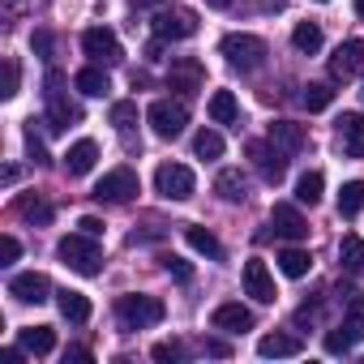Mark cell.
I'll use <instances>...</instances> for the list:
<instances>
[{
    "mask_svg": "<svg viewBox=\"0 0 364 364\" xmlns=\"http://www.w3.org/2000/svg\"><path fill=\"white\" fill-rule=\"evenodd\" d=\"M185 240H189L193 253H202V257H210V262H223V245L215 240V232H206V228H185Z\"/></svg>",
    "mask_w": 364,
    "mask_h": 364,
    "instance_id": "obj_27",
    "label": "cell"
},
{
    "mask_svg": "<svg viewBox=\"0 0 364 364\" xmlns=\"http://www.w3.org/2000/svg\"><path fill=\"white\" fill-rule=\"evenodd\" d=\"M167 86H171V90H180V95H198V90L206 86V65H202V60H193V56L171 60Z\"/></svg>",
    "mask_w": 364,
    "mask_h": 364,
    "instance_id": "obj_11",
    "label": "cell"
},
{
    "mask_svg": "<svg viewBox=\"0 0 364 364\" xmlns=\"http://www.w3.org/2000/svg\"><path fill=\"white\" fill-rule=\"evenodd\" d=\"M360 210H364V180H347V185L338 189V215L355 219Z\"/></svg>",
    "mask_w": 364,
    "mask_h": 364,
    "instance_id": "obj_28",
    "label": "cell"
},
{
    "mask_svg": "<svg viewBox=\"0 0 364 364\" xmlns=\"http://www.w3.org/2000/svg\"><path fill=\"white\" fill-rule=\"evenodd\" d=\"M18 253H22V245H18L14 236H0V266H14Z\"/></svg>",
    "mask_w": 364,
    "mask_h": 364,
    "instance_id": "obj_41",
    "label": "cell"
},
{
    "mask_svg": "<svg viewBox=\"0 0 364 364\" xmlns=\"http://www.w3.org/2000/svg\"><path fill=\"white\" fill-rule=\"evenodd\" d=\"M300 103H304L309 112H326V107L334 103V86H326V82H309L304 95H300Z\"/></svg>",
    "mask_w": 364,
    "mask_h": 364,
    "instance_id": "obj_34",
    "label": "cell"
},
{
    "mask_svg": "<svg viewBox=\"0 0 364 364\" xmlns=\"http://www.w3.org/2000/svg\"><path fill=\"white\" fill-rule=\"evenodd\" d=\"M202 351H206V355H232V347H228L223 338H202Z\"/></svg>",
    "mask_w": 364,
    "mask_h": 364,
    "instance_id": "obj_44",
    "label": "cell"
},
{
    "mask_svg": "<svg viewBox=\"0 0 364 364\" xmlns=\"http://www.w3.org/2000/svg\"><path fill=\"white\" fill-rule=\"evenodd\" d=\"M18 86H22V69H18V60H5V90H0V95L14 99V95H18Z\"/></svg>",
    "mask_w": 364,
    "mask_h": 364,
    "instance_id": "obj_40",
    "label": "cell"
},
{
    "mask_svg": "<svg viewBox=\"0 0 364 364\" xmlns=\"http://www.w3.org/2000/svg\"><path fill=\"white\" fill-rule=\"evenodd\" d=\"M95 198H99V202H133V198H137V171H133V167L107 171L99 185H95Z\"/></svg>",
    "mask_w": 364,
    "mask_h": 364,
    "instance_id": "obj_10",
    "label": "cell"
},
{
    "mask_svg": "<svg viewBox=\"0 0 364 364\" xmlns=\"http://www.w3.org/2000/svg\"><path fill=\"white\" fill-rule=\"evenodd\" d=\"M206 112H210L215 124H240V103H236L232 90H215L210 103H206Z\"/></svg>",
    "mask_w": 364,
    "mask_h": 364,
    "instance_id": "obj_23",
    "label": "cell"
},
{
    "mask_svg": "<svg viewBox=\"0 0 364 364\" xmlns=\"http://www.w3.org/2000/svg\"><path fill=\"white\" fill-rule=\"evenodd\" d=\"M56 304H60V313H65V321H73V326H82V321H90V300L82 296V291H56Z\"/></svg>",
    "mask_w": 364,
    "mask_h": 364,
    "instance_id": "obj_25",
    "label": "cell"
},
{
    "mask_svg": "<svg viewBox=\"0 0 364 364\" xmlns=\"http://www.w3.org/2000/svg\"><path fill=\"white\" fill-rule=\"evenodd\" d=\"M159 364H176V360H185V343H176V338H167V343H154V351H150Z\"/></svg>",
    "mask_w": 364,
    "mask_h": 364,
    "instance_id": "obj_38",
    "label": "cell"
},
{
    "mask_svg": "<svg viewBox=\"0 0 364 364\" xmlns=\"http://www.w3.org/2000/svg\"><path fill=\"white\" fill-rule=\"evenodd\" d=\"M219 56H223L232 69H240V73H253V69H262V65H266L270 48H266V39H257V35L232 31V35H223V43H219Z\"/></svg>",
    "mask_w": 364,
    "mask_h": 364,
    "instance_id": "obj_2",
    "label": "cell"
},
{
    "mask_svg": "<svg viewBox=\"0 0 364 364\" xmlns=\"http://www.w3.org/2000/svg\"><path fill=\"white\" fill-rule=\"evenodd\" d=\"M43 99H48V129L52 133H65L69 124H77L82 120V107L69 99V90H65V73H48L43 77Z\"/></svg>",
    "mask_w": 364,
    "mask_h": 364,
    "instance_id": "obj_3",
    "label": "cell"
},
{
    "mask_svg": "<svg viewBox=\"0 0 364 364\" xmlns=\"http://www.w3.org/2000/svg\"><path fill=\"white\" fill-rule=\"evenodd\" d=\"M245 154L253 159V167L262 171V180H270V185H279L287 176V150H279L274 141H249Z\"/></svg>",
    "mask_w": 364,
    "mask_h": 364,
    "instance_id": "obj_7",
    "label": "cell"
},
{
    "mask_svg": "<svg viewBox=\"0 0 364 364\" xmlns=\"http://www.w3.org/2000/svg\"><path fill=\"white\" fill-rule=\"evenodd\" d=\"M56 257L73 270V274H86L95 279L103 270V249H99V236H86V232H73L56 245Z\"/></svg>",
    "mask_w": 364,
    "mask_h": 364,
    "instance_id": "obj_1",
    "label": "cell"
},
{
    "mask_svg": "<svg viewBox=\"0 0 364 364\" xmlns=\"http://www.w3.org/2000/svg\"><path fill=\"white\" fill-rule=\"evenodd\" d=\"M193 189H198V180L185 163H159V171H154V193L159 198L185 202V198H193Z\"/></svg>",
    "mask_w": 364,
    "mask_h": 364,
    "instance_id": "obj_5",
    "label": "cell"
},
{
    "mask_svg": "<svg viewBox=\"0 0 364 364\" xmlns=\"http://www.w3.org/2000/svg\"><path fill=\"white\" fill-rule=\"evenodd\" d=\"M69 360H90V351H86V347H69V351H65V364H69Z\"/></svg>",
    "mask_w": 364,
    "mask_h": 364,
    "instance_id": "obj_46",
    "label": "cell"
},
{
    "mask_svg": "<svg viewBox=\"0 0 364 364\" xmlns=\"http://www.w3.org/2000/svg\"><path fill=\"white\" fill-rule=\"evenodd\" d=\"M210 326L223 330V334H245V330H253V313H249L240 300H228V304H219V309L210 313Z\"/></svg>",
    "mask_w": 364,
    "mask_h": 364,
    "instance_id": "obj_15",
    "label": "cell"
},
{
    "mask_svg": "<svg viewBox=\"0 0 364 364\" xmlns=\"http://www.w3.org/2000/svg\"><path fill=\"white\" fill-rule=\"evenodd\" d=\"M95 163H99V146H95L90 137L73 141V146H69V154H65V171H69V176H86Z\"/></svg>",
    "mask_w": 364,
    "mask_h": 364,
    "instance_id": "obj_21",
    "label": "cell"
},
{
    "mask_svg": "<svg viewBox=\"0 0 364 364\" xmlns=\"http://www.w3.org/2000/svg\"><path fill=\"white\" fill-rule=\"evenodd\" d=\"M26 150H31L35 163H48V150H43V141L35 137V129H26Z\"/></svg>",
    "mask_w": 364,
    "mask_h": 364,
    "instance_id": "obj_42",
    "label": "cell"
},
{
    "mask_svg": "<svg viewBox=\"0 0 364 364\" xmlns=\"http://www.w3.org/2000/svg\"><path fill=\"white\" fill-rule=\"evenodd\" d=\"M31 48H35V56H52V35H48V31H35Z\"/></svg>",
    "mask_w": 364,
    "mask_h": 364,
    "instance_id": "obj_43",
    "label": "cell"
},
{
    "mask_svg": "<svg viewBox=\"0 0 364 364\" xmlns=\"http://www.w3.org/2000/svg\"><path fill=\"white\" fill-rule=\"evenodd\" d=\"M245 291L257 300V304H274V279H270V270H266V262L262 257H253V262H245Z\"/></svg>",
    "mask_w": 364,
    "mask_h": 364,
    "instance_id": "obj_14",
    "label": "cell"
},
{
    "mask_svg": "<svg viewBox=\"0 0 364 364\" xmlns=\"http://www.w3.org/2000/svg\"><path fill=\"white\" fill-rule=\"evenodd\" d=\"M9 296L18 304H43V300H52V283H48V274L26 270V274H14L9 279Z\"/></svg>",
    "mask_w": 364,
    "mask_h": 364,
    "instance_id": "obj_12",
    "label": "cell"
},
{
    "mask_svg": "<svg viewBox=\"0 0 364 364\" xmlns=\"http://www.w3.org/2000/svg\"><path fill=\"white\" fill-rule=\"evenodd\" d=\"M270 141H274L279 150L296 154V150H304V129L291 124V120H274V124H270Z\"/></svg>",
    "mask_w": 364,
    "mask_h": 364,
    "instance_id": "obj_24",
    "label": "cell"
},
{
    "mask_svg": "<svg viewBox=\"0 0 364 364\" xmlns=\"http://www.w3.org/2000/svg\"><path fill=\"white\" fill-rule=\"evenodd\" d=\"M334 133H338V150L347 159H364V112H343L334 120Z\"/></svg>",
    "mask_w": 364,
    "mask_h": 364,
    "instance_id": "obj_13",
    "label": "cell"
},
{
    "mask_svg": "<svg viewBox=\"0 0 364 364\" xmlns=\"http://www.w3.org/2000/svg\"><path fill=\"white\" fill-rule=\"evenodd\" d=\"M206 5H210V9H228V5H232V0H206Z\"/></svg>",
    "mask_w": 364,
    "mask_h": 364,
    "instance_id": "obj_48",
    "label": "cell"
},
{
    "mask_svg": "<svg viewBox=\"0 0 364 364\" xmlns=\"http://www.w3.org/2000/svg\"><path fill=\"white\" fill-rule=\"evenodd\" d=\"M215 193H219L223 202H245V198H249V180H245L236 167H223V171L215 176Z\"/></svg>",
    "mask_w": 364,
    "mask_h": 364,
    "instance_id": "obj_22",
    "label": "cell"
},
{
    "mask_svg": "<svg viewBox=\"0 0 364 364\" xmlns=\"http://www.w3.org/2000/svg\"><path fill=\"white\" fill-rule=\"evenodd\" d=\"M360 69H364V39L338 43V52L330 56V73H334V77H351V73H360Z\"/></svg>",
    "mask_w": 364,
    "mask_h": 364,
    "instance_id": "obj_17",
    "label": "cell"
},
{
    "mask_svg": "<svg viewBox=\"0 0 364 364\" xmlns=\"http://www.w3.org/2000/svg\"><path fill=\"white\" fill-rule=\"evenodd\" d=\"M317 5H326V0H317Z\"/></svg>",
    "mask_w": 364,
    "mask_h": 364,
    "instance_id": "obj_50",
    "label": "cell"
},
{
    "mask_svg": "<svg viewBox=\"0 0 364 364\" xmlns=\"http://www.w3.org/2000/svg\"><path fill=\"white\" fill-rule=\"evenodd\" d=\"M338 262H343L347 274L364 279V240H360V236H343V240H338Z\"/></svg>",
    "mask_w": 364,
    "mask_h": 364,
    "instance_id": "obj_26",
    "label": "cell"
},
{
    "mask_svg": "<svg viewBox=\"0 0 364 364\" xmlns=\"http://www.w3.org/2000/svg\"><path fill=\"white\" fill-rule=\"evenodd\" d=\"M35 5H48V0H9V9H35Z\"/></svg>",
    "mask_w": 364,
    "mask_h": 364,
    "instance_id": "obj_47",
    "label": "cell"
},
{
    "mask_svg": "<svg viewBox=\"0 0 364 364\" xmlns=\"http://www.w3.org/2000/svg\"><path fill=\"white\" fill-rule=\"evenodd\" d=\"M154 35L159 39H171V43L176 39H193L198 35V14L193 9H180V5L176 9H159L154 14Z\"/></svg>",
    "mask_w": 364,
    "mask_h": 364,
    "instance_id": "obj_8",
    "label": "cell"
},
{
    "mask_svg": "<svg viewBox=\"0 0 364 364\" xmlns=\"http://www.w3.org/2000/svg\"><path fill=\"white\" fill-rule=\"evenodd\" d=\"M14 210H18V215H22L26 223H52V206H48V202H43L39 193H22Z\"/></svg>",
    "mask_w": 364,
    "mask_h": 364,
    "instance_id": "obj_30",
    "label": "cell"
},
{
    "mask_svg": "<svg viewBox=\"0 0 364 364\" xmlns=\"http://www.w3.org/2000/svg\"><path fill=\"white\" fill-rule=\"evenodd\" d=\"M193 154H198V159H219V154H223V137H219L215 129H202V133L193 137Z\"/></svg>",
    "mask_w": 364,
    "mask_h": 364,
    "instance_id": "obj_35",
    "label": "cell"
},
{
    "mask_svg": "<svg viewBox=\"0 0 364 364\" xmlns=\"http://www.w3.org/2000/svg\"><path fill=\"white\" fill-rule=\"evenodd\" d=\"M291 48H296V52H309V56H313V52L321 48V26H317V22H300V26L291 31Z\"/></svg>",
    "mask_w": 364,
    "mask_h": 364,
    "instance_id": "obj_33",
    "label": "cell"
},
{
    "mask_svg": "<svg viewBox=\"0 0 364 364\" xmlns=\"http://www.w3.org/2000/svg\"><path fill=\"white\" fill-rule=\"evenodd\" d=\"M77 228H82L86 236H103V223H99L95 215H82V219H77Z\"/></svg>",
    "mask_w": 364,
    "mask_h": 364,
    "instance_id": "obj_45",
    "label": "cell"
},
{
    "mask_svg": "<svg viewBox=\"0 0 364 364\" xmlns=\"http://www.w3.org/2000/svg\"><path fill=\"white\" fill-rule=\"evenodd\" d=\"M355 14H360V18H364V0H355Z\"/></svg>",
    "mask_w": 364,
    "mask_h": 364,
    "instance_id": "obj_49",
    "label": "cell"
},
{
    "mask_svg": "<svg viewBox=\"0 0 364 364\" xmlns=\"http://www.w3.org/2000/svg\"><path fill=\"white\" fill-rule=\"evenodd\" d=\"M112 124H116L120 133H129V129L137 124V103H112Z\"/></svg>",
    "mask_w": 364,
    "mask_h": 364,
    "instance_id": "obj_37",
    "label": "cell"
},
{
    "mask_svg": "<svg viewBox=\"0 0 364 364\" xmlns=\"http://www.w3.org/2000/svg\"><path fill=\"white\" fill-rule=\"evenodd\" d=\"M159 262H163V270H167V274H171L176 283H189V279H193V266H189L185 257H176V253H167V257H159Z\"/></svg>",
    "mask_w": 364,
    "mask_h": 364,
    "instance_id": "obj_36",
    "label": "cell"
},
{
    "mask_svg": "<svg viewBox=\"0 0 364 364\" xmlns=\"http://www.w3.org/2000/svg\"><path fill=\"white\" fill-rule=\"evenodd\" d=\"M116 321H120V330H150V326L163 321V300L129 291V296L116 300Z\"/></svg>",
    "mask_w": 364,
    "mask_h": 364,
    "instance_id": "obj_4",
    "label": "cell"
},
{
    "mask_svg": "<svg viewBox=\"0 0 364 364\" xmlns=\"http://www.w3.org/2000/svg\"><path fill=\"white\" fill-rule=\"evenodd\" d=\"M343 296H347V313H343V330H347V338L351 343H364V296L355 291V287H343Z\"/></svg>",
    "mask_w": 364,
    "mask_h": 364,
    "instance_id": "obj_20",
    "label": "cell"
},
{
    "mask_svg": "<svg viewBox=\"0 0 364 364\" xmlns=\"http://www.w3.org/2000/svg\"><path fill=\"white\" fill-rule=\"evenodd\" d=\"M351 347H355V343L347 338V330H343V326H334V330L326 334V351H330V355H347Z\"/></svg>",
    "mask_w": 364,
    "mask_h": 364,
    "instance_id": "obj_39",
    "label": "cell"
},
{
    "mask_svg": "<svg viewBox=\"0 0 364 364\" xmlns=\"http://www.w3.org/2000/svg\"><path fill=\"white\" fill-rule=\"evenodd\" d=\"M309 266H313V257H309L304 249H283V253H279V270H283L287 279H304Z\"/></svg>",
    "mask_w": 364,
    "mask_h": 364,
    "instance_id": "obj_32",
    "label": "cell"
},
{
    "mask_svg": "<svg viewBox=\"0 0 364 364\" xmlns=\"http://www.w3.org/2000/svg\"><path fill=\"white\" fill-rule=\"evenodd\" d=\"M73 86H77L82 95H90V99H103V95L112 90V82H107V73H103V69H82V73L73 77Z\"/></svg>",
    "mask_w": 364,
    "mask_h": 364,
    "instance_id": "obj_31",
    "label": "cell"
},
{
    "mask_svg": "<svg viewBox=\"0 0 364 364\" xmlns=\"http://www.w3.org/2000/svg\"><path fill=\"white\" fill-rule=\"evenodd\" d=\"M270 228H274L283 240H304V236H309V223H304V215H300L296 206H287V202H279V206L270 210Z\"/></svg>",
    "mask_w": 364,
    "mask_h": 364,
    "instance_id": "obj_16",
    "label": "cell"
},
{
    "mask_svg": "<svg viewBox=\"0 0 364 364\" xmlns=\"http://www.w3.org/2000/svg\"><path fill=\"white\" fill-rule=\"evenodd\" d=\"M146 120H150V129L159 137H180V133H185V124H189V107L176 103V99H154L146 107Z\"/></svg>",
    "mask_w": 364,
    "mask_h": 364,
    "instance_id": "obj_6",
    "label": "cell"
},
{
    "mask_svg": "<svg viewBox=\"0 0 364 364\" xmlns=\"http://www.w3.org/2000/svg\"><path fill=\"white\" fill-rule=\"evenodd\" d=\"M300 351H304V343L296 334H283V330L262 334V343H257V355H266V360H283V355H300Z\"/></svg>",
    "mask_w": 364,
    "mask_h": 364,
    "instance_id": "obj_19",
    "label": "cell"
},
{
    "mask_svg": "<svg viewBox=\"0 0 364 364\" xmlns=\"http://www.w3.org/2000/svg\"><path fill=\"white\" fill-rule=\"evenodd\" d=\"M18 347L26 355H52L56 351V330L52 326H26V330H18Z\"/></svg>",
    "mask_w": 364,
    "mask_h": 364,
    "instance_id": "obj_18",
    "label": "cell"
},
{
    "mask_svg": "<svg viewBox=\"0 0 364 364\" xmlns=\"http://www.w3.org/2000/svg\"><path fill=\"white\" fill-rule=\"evenodd\" d=\"M321 189H326V176H321V171H304V176L296 180V202H300V206H317V202H321Z\"/></svg>",
    "mask_w": 364,
    "mask_h": 364,
    "instance_id": "obj_29",
    "label": "cell"
},
{
    "mask_svg": "<svg viewBox=\"0 0 364 364\" xmlns=\"http://www.w3.org/2000/svg\"><path fill=\"white\" fill-rule=\"evenodd\" d=\"M82 52H86L95 65H120V60H124L120 39H116L107 26H90V31L82 35Z\"/></svg>",
    "mask_w": 364,
    "mask_h": 364,
    "instance_id": "obj_9",
    "label": "cell"
}]
</instances>
